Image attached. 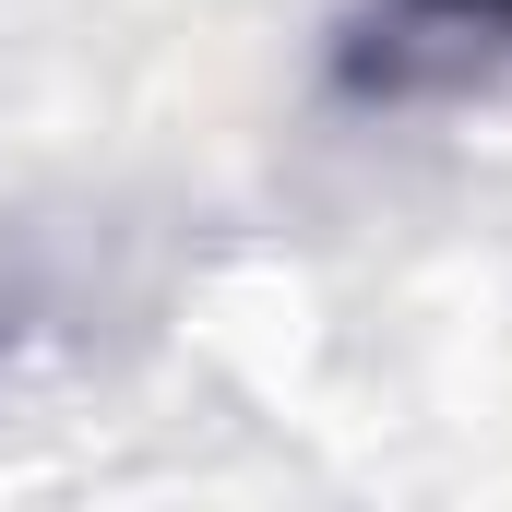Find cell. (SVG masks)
<instances>
[{"label":"cell","instance_id":"cell-1","mask_svg":"<svg viewBox=\"0 0 512 512\" xmlns=\"http://www.w3.org/2000/svg\"><path fill=\"white\" fill-rule=\"evenodd\" d=\"M512 72V0H358L334 36V84L370 108L465 96Z\"/></svg>","mask_w":512,"mask_h":512}]
</instances>
